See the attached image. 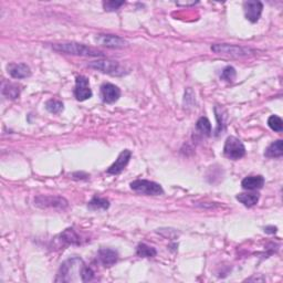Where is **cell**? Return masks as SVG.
Returning a JSON list of instances; mask_svg holds the SVG:
<instances>
[{
  "label": "cell",
  "mask_w": 283,
  "mask_h": 283,
  "mask_svg": "<svg viewBox=\"0 0 283 283\" xmlns=\"http://www.w3.org/2000/svg\"><path fill=\"white\" fill-rule=\"evenodd\" d=\"M52 49L57 52L72 54V56L81 57H103L104 53L99 50H95L91 47L81 45L76 42H65V43H56L52 46Z\"/></svg>",
  "instance_id": "obj_1"
},
{
  "label": "cell",
  "mask_w": 283,
  "mask_h": 283,
  "mask_svg": "<svg viewBox=\"0 0 283 283\" xmlns=\"http://www.w3.org/2000/svg\"><path fill=\"white\" fill-rule=\"evenodd\" d=\"M84 262L81 258L73 257L62 263L56 279V282H72L76 281L74 274H79L81 278L82 269L84 267Z\"/></svg>",
  "instance_id": "obj_2"
},
{
  "label": "cell",
  "mask_w": 283,
  "mask_h": 283,
  "mask_svg": "<svg viewBox=\"0 0 283 283\" xmlns=\"http://www.w3.org/2000/svg\"><path fill=\"white\" fill-rule=\"evenodd\" d=\"M211 51H214L215 53L225 54V56H230L234 58L253 56L255 53V51L250 48H245V47H239L235 45H228V43H216V45H212Z\"/></svg>",
  "instance_id": "obj_3"
},
{
  "label": "cell",
  "mask_w": 283,
  "mask_h": 283,
  "mask_svg": "<svg viewBox=\"0 0 283 283\" xmlns=\"http://www.w3.org/2000/svg\"><path fill=\"white\" fill-rule=\"evenodd\" d=\"M89 66L94 70L100 71L102 73H106L110 74V76L115 77H122L128 72V71L125 70V68H123V66L120 64V62L113 60L92 61L91 63H89Z\"/></svg>",
  "instance_id": "obj_4"
},
{
  "label": "cell",
  "mask_w": 283,
  "mask_h": 283,
  "mask_svg": "<svg viewBox=\"0 0 283 283\" xmlns=\"http://www.w3.org/2000/svg\"><path fill=\"white\" fill-rule=\"evenodd\" d=\"M131 188L136 192L140 194L147 195V196H159L164 194V190L159 184L146 179H136L132 182Z\"/></svg>",
  "instance_id": "obj_5"
},
{
  "label": "cell",
  "mask_w": 283,
  "mask_h": 283,
  "mask_svg": "<svg viewBox=\"0 0 283 283\" xmlns=\"http://www.w3.org/2000/svg\"><path fill=\"white\" fill-rule=\"evenodd\" d=\"M223 154L230 159L237 160L246 155V147L242 142L235 136H229L226 140Z\"/></svg>",
  "instance_id": "obj_6"
},
{
  "label": "cell",
  "mask_w": 283,
  "mask_h": 283,
  "mask_svg": "<svg viewBox=\"0 0 283 283\" xmlns=\"http://www.w3.org/2000/svg\"><path fill=\"white\" fill-rule=\"evenodd\" d=\"M34 205L39 208H53V209L63 210L69 207V203L61 196L40 195L34 198Z\"/></svg>",
  "instance_id": "obj_7"
},
{
  "label": "cell",
  "mask_w": 283,
  "mask_h": 283,
  "mask_svg": "<svg viewBox=\"0 0 283 283\" xmlns=\"http://www.w3.org/2000/svg\"><path fill=\"white\" fill-rule=\"evenodd\" d=\"M95 42L97 45L104 46L106 48L111 49H123L128 46V42L124 40L119 35L113 34H99L95 37Z\"/></svg>",
  "instance_id": "obj_8"
},
{
  "label": "cell",
  "mask_w": 283,
  "mask_h": 283,
  "mask_svg": "<svg viewBox=\"0 0 283 283\" xmlns=\"http://www.w3.org/2000/svg\"><path fill=\"white\" fill-rule=\"evenodd\" d=\"M74 95L78 101H85L92 97V90L90 88L89 79L84 76L77 77L76 89H74Z\"/></svg>",
  "instance_id": "obj_9"
},
{
  "label": "cell",
  "mask_w": 283,
  "mask_h": 283,
  "mask_svg": "<svg viewBox=\"0 0 283 283\" xmlns=\"http://www.w3.org/2000/svg\"><path fill=\"white\" fill-rule=\"evenodd\" d=\"M243 9H245V15L248 20L252 23H255L259 21V19L261 17L263 5L261 1L250 0V1H246L243 3Z\"/></svg>",
  "instance_id": "obj_10"
},
{
  "label": "cell",
  "mask_w": 283,
  "mask_h": 283,
  "mask_svg": "<svg viewBox=\"0 0 283 283\" xmlns=\"http://www.w3.org/2000/svg\"><path fill=\"white\" fill-rule=\"evenodd\" d=\"M131 156H132V153L131 151H128V149H125L117 157V159L114 162L110 168L108 170V174H111V175H119L121 174L122 172L124 171V168L127 166V164L129 162V159H131Z\"/></svg>",
  "instance_id": "obj_11"
},
{
  "label": "cell",
  "mask_w": 283,
  "mask_h": 283,
  "mask_svg": "<svg viewBox=\"0 0 283 283\" xmlns=\"http://www.w3.org/2000/svg\"><path fill=\"white\" fill-rule=\"evenodd\" d=\"M121 90L112 83H104L101 86V97L105 103L112 104L120 99Z\"/></svg>",
  "instance_id": "obj_12"
},
{
  "label": "cell",
  "mask_w": 283,
  "mask_h": 283,
  "mask_svg": "<svg viewBox=\"0 0 283 283\" xmlns=\"http://www.w3.org/2000/svg\"><path fill=\"white\" fill-rule=\"evenodd\" d=\"M97 259L104 267H112L119 260V253L117 251L110 249V248H102L97 252Z\"/></svg>",
  "instance_id": "obj_13"
},
{
  "label": "cell",
  "mask_w": 283,
  "mask_h": 283,
  "mask_svg": "<svg viewBox=\"0 0 283 283\" xmlns=\"http://www.w3.org/2000/svg\"><path fill=\"white\" fill-rule=\"evenodd\" d=\"M8 73L15 79H26L31 76V70L25 63H11L7 66Z\"/></svg>",
  "instance_id": "obj_14"
},
{
  "label": "cell",
  "mask_w": 283,
  "mask_h": 283,
  "mask_svg": "<svg viewBox=\"0 0 283 283\" xmlns=\"http://www.w3.org/2000/svg\"><path fill=\"white\" fill-rule=\"evenodd\" d=\"M265 185V178L262 176H248L241 182V186L243 189L247 190H255L260 189Z\"/></svg>",
  "instance_id": "obj_15"
},
{
  "label": "cell",
  "mask_w": 283,
  "mask_h": 283,
  "mask_svg": "<svg viewBox=\"0 0 283 283\" xmlns=\"http://www.w3.org/2000/svg\"><path fill=\"white\" fill-rule=\"evenodd\" d=\"M282 155H283L282 140H278L276 142H273V143H271L265 152V156L269 157V158H276V157H281Z\"/></svg>",
  "instance_id": "obj_16"
},
{
  "label": "cell",
  "mask_w": 283,
  "mask_h": 283,
  "mask_svg": "<svg viewBox=\"0 0 283 283\" xmlns=\"http://www.w3.org/2000/svg\"><path fill=\"white\" fill-rule=\"evenodd\" d=\"M236 198H237L238 202H240L243 206L250 208L258 204L259 194H254V192H243V194L237 195Z\"/></svg>",
  "instance_id": "obj_17"
},
{
  "label": "cell",
  "mask_w": 283,
  "mask_h": 283,
  "mask_svg": "<svg viewBox=\"0 0 283 283\" xmlns=\"http://www.w3.org/2000/svg\"><path fill=\"white\" fill-rule=\"evenodd\" d=\"M61 240L65 242V243H69V245H80L81 240H80V237H79V235L76 233V230L72 229V228H68V229H65L63 233L61 234Z\"/></svg>",
  "instance_id": "obj_18"
},
{
  "label": "cell",
  "mask_w": 283,
  "mask_h": 283,
  "mask_svg": "<svg viewBox=\"0 0 283 283\" xmlns=\"http://www.w3.org/2000/svg\"><path fill=\"white\" fill-rule=\"evenodd\" d=\"M88 207L91 210H106L110 207V202L108 199L95 196L88 204Z\"/></svg>",
  "instance_id": "obj_19"
},
{
  "label": "cell",
  "mask_w": 283,
  "mask_h": 283,
  "mask_svg": "<svg viewBox=\"0 0 283 283\" xmlns=\"http://www.w3.org/2000/svg\"><path fill=\"white\" fill-rule=\"evenodd\" d=\"M136 254L141 258H153L157 254V251L155 248L149 247L145 243H140L136 248Z\"/></svg>",
  "instance_id": "obj_20"
},
{
  "label": "cell",
  "mask_w": 283,
  "mask_h": 283,
  "mask_svg": "<svg viewBox=\"0 0 283 283\" xmlns=\"http://www.w3.org/2000/svg\"><path fill=\"white\" fill-rule=\"evenodd\" d=\"M2 94L5 95L8 99H17L20 95V89H19L18 85L16 84H11V83H7L3 84L2 86Z\"/></svg>",
  "instance_id": "obj_21"
},
{
  "label": "cell",
  "mask_w": 283,
  "mask_h": 283,
  "mask_svg": "<svg viewBox=\"0 0 283 283\" xmlns=\"http://www.w3.org/2000/svg\"><path fill=\"white\" fill-rule=\"evenodd\" d=\"M196 128L202 133L203 135L209 136L211 134V124L210 122L206 117H200L196 123Z\"/></svg>",
  "instance_id": "obj_22"
},
{
  "label": "cell",
  "mask_w": 283,
  "mask_h": 283,
  "mask_svg": "<svg viewBox=\"0 0 283 283\" xmlns=\"http://www.w3.org/2000/svg\"><path fill=\"white\" fill-rule=\"evenodd\" d=\"M46 109L48 110L50 113L53 114H59L63 111V103L61 101L58 100H49L46 103Z\"/></svg>",
  "instance_id": "obj_23"
},
{
  "label": "cell",
  "mask_w": 283,
  "mask_h": 283,
  "mask_svg": "<svg viewBox=\"0 0 283 283\" xmlns=\"http://www.w3.org/2000/svg\"><path fill=\"white\" fill-rule=\"evenodd\" d=\"M268 125L269 127L274 132L280 133L283 131V122L281 117H279L278 115H271L268 120Z\"/></svg>",
  "instance_id": "obj_24"
},
{
  "label": "cell",
  "mask_w": 283,
  "mask_h": 283,
  "mask_svg": "<svg viewBox=\"0 0 283 283\" xmlns=\"http://www.w3.org/2000/svg\"><path fill=\"white\" fill-rule=\"evenodd\" d=\"M236 76H237V72H236L234 66H226V68L222 70L220 78L227 82H233L236 79Z\"/></svg>",
  "instance_id": "obj_25"
},
{
  "label": "cell",
  "mask_w": 283,
  "mask_h": 283,
  "mask_svg": "<svg viewBox=\"0 0 283 283\" xmlns=\"http://www.w3.org/2000/svg\"><path fill=\"white\" fill-rule=\"evenodd\" d=\"M94 278H95V273H94L92 268H90V267L88 266H84L81 272V281L89 282V281H92Z\"/></svg>",
  "instance_id": "obj_26"
},
{
  "label": "cell",
  "mask_w": 283,
  "mask_h": 283,
  "mask_svg": "<svg viewBox=\"0 0 283 283\" xmlns=\"http://www.w3.org/2000/svg\"><path fill=\"white\" fill-rule=\"evenodd\" d=\"M124 5V1H104L103 2V8L105 11H115L119 9L121 6Z\"/></svg>",
  "instance_id": "obj_27"
},
{
  "label": "cell",
  "mask_w": 283,
  "mask_h": 283,
  "mask_svg": "<svg viewBox=\"0 0 283 283\" xmlns=\"http://www.w3.org/2000/svg\"><path fill=\"white\" fill-rule=\"evenodd\" d=\"M265 231L267 234H276L277 233V227H266Z\"/></svg>",
  "instance_id": "obj_28"
}]
</instances>
